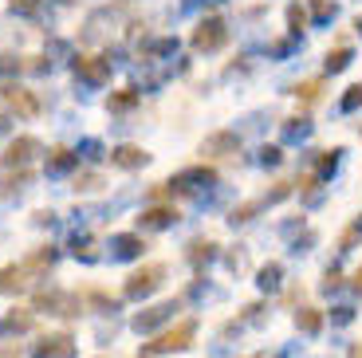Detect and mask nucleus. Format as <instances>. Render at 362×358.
Listing matches in <instances>:
<instances>
[{
    "label": "nucleus",
    "instance_id": "obj_1",
    "mask_svg": "<svg viewBox=\"0 0 362 358\" xmlns=\"http://www.w3.org/2000/svg\"><path fill=\"white\" fill-rule=\"evenodd\" d=\"M193 335H197V319H181L173 323L170 331H162L150 347H146V354H170V350H185L193 347Z\"/></svg>",
    "mask_w": 362,
    "mask_h": 358
},
{
    "label": "nucleus",
    "instance_id": "obj_2",
    "mask_svg": "<svg viewBox=\"0 0 362 358\" xmlns=\"http://www.w3.org/2000/svg\"><path fill=\"white\" fill-rule=\"evenodd\" d=\"M0 103H4L8 110H16V115H24V118L40 115V99L32 95V91L16 87V83H4V87H0Z\"/></svg>",
    "mask_w": 362,
    "mask_h": 358
},
{
    "label": "nucleus",
    "instance_id": "obj_3",
    "mask_svg": "<svg viewBox=\"0 0 362 358\" xmlns=\"http://www.w3.org/2000/svg\"><path fill=\"white\" fill-rule=\"evenodd\" d=\"M162 279H165V268H162V264H146V268H138L134 276L127 279V296H130V299L150 296L154 287H162Z\"/></svg>",
    "mask_w": 362,
    "mask_h": 358
},
{
    "label": "nucleus",
    "instance_id": "obj_4",
    "mask_svg": "<svg viewBox=\"0 0 362 358\" xmlns=\"http://www.w3.org/2000/svg\"><path fill=\"white\" fill-rule=\"evenodd\" d=\"M225 40H228V32H225V24H221L217 16L201 20V28L193 32V47H197V52H217Z\"/></svg>",
    "mask_w": 362,
    "mask_h": 358
},
{
    "label": "nucleus",
    "instance_id": "obj_5",
    "mask_svg": "<svg viewBox=\"0 0 362 358\" xmlns=\"http://www.w3.org/2000/svg\"><path fill=\"white\" fill-rule=\"evenodd\" d=\"M32 284V272L24 268V260L20 264H8V268H0V296H16L24 287Z\"/></svg>",
    "mask_w": 362,
    "mask_h": 358
},
{
    "label": "nucleus",
    "instance_id": "obj_6",
    "mask_svg": "<svg viewBox=\"0 0 362 358\" xmlns=\"http://www.w3.org/2000/svg\"><path fill=\"white\" fill-rule=\"evenodd\" d=\"M32 358H75V339L71 335H47Z\"/></svg>",
    "mask_w": 362,
    "mask_h": 358
},
{
    "label": "nucleus",
    "instance_id": "obj_7",
    "mask_svg": "<svg viewBox=\"0 0 362 358\" xmlns=\"http://www.w3.org/2000/svg\"><path fill=\"white\" fill-rule=\"evenodd\" d=\"M75 71L90 83H103V79H110V63L99 59V55H79V59H75Z\"/></svg>",
    "mask_w": 362,
    "mask_h": 358
},
{
    "label": "nucleus",
    "instance_id": "obj_8",
    "mask_svg": "<svg viewBox=\"0 0 362 358\" xmlns=\"http://www.w3.org/2000/svg\"><path fill=\"white\" fill-rule=\"evenodd\" d=\"M173 221H177V209H170V205H154L142 213V229H165Z\"/></svg>",
    "mask_w": 362,
    "mask_h": 358
},
{
    "label": "nucleus",
    "instance_id": "obj_9",
    "mask_svg": "<svg viewBox=\"0 0 362 358\" xmlns=\"http://www.w3.org/2000/svg\"><path fill=\"white\" fill-rule=\"evenodd\" d=\"M110 161L122 170H138V166H146V154L138 146H118V150H110Z\"/></svg>",
    "mask_w": 362,
    "mask_h": 358
},
{
    "label": "nucleus",
    "instance_id": "obj_10",
    "mask_svg": "<svg viewBox=\"0 0 362 358\" xmlns=\"http://www.w3.org/2000/svg\"><path fill=\"white\" fill-rule=\"evenodd\" d=\"M32 150H40V142H36V138H16V142L8 146V154H4V161H8V166H16V161L24 166V161L32 158Z\"/></svg>",
    "mask_w": 362,
    "mask_h": 358
},
{
    "label": "nucleus",
    "instance_id": "obj_11",
    "mask_svg": "<svg viewBox=\"0 0 362 358\" xmlns=\"http://www.w3.org/2000/svg\"><path fill=\"white\" fill-rule=\"evenodd\" d=\"M32 327V311H12L0 319V335H12V331H28Z\"/></svg>",
    "mask_w": 362,
    "mask_h": 358
},
{
    "label": "nucleus",
    "instance_id": "obj_12",
    "mask_svg": "<svg viewBox=\"0 0 362 358\" xmlns=\"http://www.w3.org/2000/svg\"><path fill=\"white\" fill-rule=\"evenodd\" d=\"M170 311H173V304H158V307H150L146 315H138L134 327H138V331H150V327H154V323H162Z\"/></svg>",
    "mask_w": 362,
    "mask_h": 358
},
{
    "label": "nucleus",
    "instance_id": "obj_13",
    "mask_svg": "<svg viewBox=\"0 0 362 358\" xmlns=\"http://www.w3.org/2000/svg\"><path fill=\"white\" fill-rule=\"evenodd\" d=\"M146 244H142V236H115V256H138V252H142Z\"/></svg>",
    "mask_w": 362,
    "mask_h": 358
},
{
    "label": "nucleus",
    "instance_id": "obj_14",
    "mask_svg": "<svg viewBox=\"0 0 362 358\" xmlns=\"http://www.w3.org/2000/svg\"><path fill=\"white\" fill-rule=\"evenodd\" d=\"M296 323H299V331H308V335H315L319 327H323V315H319L315 307H303V311L296 315Z\"/></svg>",
    "mask_w": 362,
    "mask_h": 358
},
{
    "label": "nucleus",
    "instance_id": "obj_15",
    "mask_svg": "<svg viewBox=\"0 0 362 358\" xmlns=\"http://www.w3.org/2000/svg\"><path fill=\"white\" fill-rule=\"evenodd\" d=\"M47 166H52V170H71V166H75V154L64 150V146H55L52 158H47Z\"/></svg>",
    "mask_w": 362,
    "mask_h": 358
},
{
    "label": "nucleus",
    "instance_id": "obj_16",
    "mask_svg": "<svg viewBox=\"0 0 362 358\" xmlns=\"http://www.w3.org/2000/svg\"><path fill=\"white\" fill-rule=\"evenodd\" d=\"M346 63H351V47H335V52L327 55V71H343Z\"/></svg>",
    "mask_w": 362,
    "mask_h": 358
},
{
    "label": "nucleus",
    "instance_id": "obj_17",
    "mask_svg": "<svg viewBox=\"0 0 362 358\" xmlns=\"http://www.w3.org/2000/svg\"><path fill=\"white\" fill-rule=\"evenodd\" d=\"M134 99H138V91H134V87H122L115 99H110V107H115V110H127V107H134Z\"/></svg>",
    "mask_w": 362,
    "mask_h": 358
},
{
    "label": "nucleus",
    "instance_id": "obj_18",
    "mask_svg": "<svg viewBox=\"0 0 362 358\" xmlns=\"http://www.w3.org/2000/svg\"><path fill=\"white\" fill-rule=\"evenodd\" d=\"M213 256V241H193L189 244V260L193 264H201V260H209Z\"/></svg>",
    "mask_w": 362,
    "mask_h": 358
},
{
    "label": "nucleus",
    "instance_id": "obj_19",
    "mask_svg": "<svg viewBox=\"0 0 362 358\" xmlns=\"http://www.w3.org/2000/svg\"><path fill=\"white\" fill-rule=\"evenodd\" d=\"M236 146H240V142H236L233 134H217V138H209V142H205V154L209 150H236Z\"/></svg>",
    "mask_w": 362,
    "mask_h": 358
},
{
    "label": "nucleus",
    "instance_id": "obj_20",
    "mask_svg": "<svg viewBox=\"0 0 362 358\" xmlns=\"http://www.w3.org/2000/svg\"><path fill=\"white\" fill-rule=\"evenodd\" d=\"M358 107H362V83H354V87L343 95V110H358Z\"/></svg>",
    "mask_w": 362,
    "mask_h": 358
},
{
    "label": "nucleus",
    "instance_id": "obj_21",
    "mask_svg": "<svg viewBox=\"0 0 362 358\" xmlns=\"http://www.w3.org/2000/svg\"><path fill=\"white\" fill-rule=\"evenodd\" d=\"M319 91H323V87H319V83L311 79V83H299V87H296V95H299L303 103H315V99H319Z\"/></svg>",
    "mask_w": 362,
    "mask_h": 358
},
{
    "label": "nucleus",
    "instance_id": "obj_22",
    "mask_svg": "<svg viewBox=\"0 0 362 358\" xmlns=\"http://www.w3.org/2000/svg\"><path fill=\"white\" fill-rule=\"evenodd\" d=\"M75 256H83V260H95V256H99V252H95V241H90V236H83V241L75 236Z\"/></svg>",
    "mask_w": 362,
    "mask_h": 358
},
{
    "label": "nucleus",
    "instance_id": "obj_23",
    "mask_svg": "<svg viewBox=\"0 0 362 358\" xmlns=\"http://www.w3.org/2000/svg\"><path fill=\"white\" fill-rule=\"evenodd\" d=\"M288 20H291V28H296V32L308 24V16H303V8H299V4H291V8H288Z\"/></svg>",
    "mask_w": 362,
    "mask_h": 358
},
{
    "label": "nucleus",
    "instance_id": "obj_24",
    "mask_svg": "<svg viewBox=\"0 0 362 358\" xmlns=\"http://www.w3.org/2000/svg\"><path fill=\"white\" fill-rule=\"evenodd\" d=\"M358 236H362V221H354L351 229H346V233H343V248H351V244L358 241Z\"/></svg>",
    "mask_w": 362,
    "mask_h": 358
},
{
    "label": "nucleus",
    "instance_id": "obj_25",
    "mask_svg": "<svg viewBox=\"0 0 362 358\" xmlns=\"http://www.w3.org/2000/svg\"><path fill=\"white\" fill-rule=\"evenodd\" d=\"M75 185H79V189H99V178H95V173H83Z\"/></svg>",
    "mask_w": 362,
    "mask_h": 358
},
{
    "label": "nucleus",
    "instance_id": "obj_26",
    "mask_svg": "<svg viewBox=\"0 0 362 358\" xmlns=\"http://www.w3.org/2000/svg\"><path fill=\"white\" fill-rule=\"evenodd\" d=\"M36 12V0H12V12Z\"/></svg>",
    "mask_w": 362,
    "mask_h": 358
},
{
    "label": "nucleus",
    "instance_id": "obj_27",
    "mask_svg": "<svg viewBox=\"0 0 362 358\" xmlns=\"http://www.w3.org/2000/svg\"><path fill=\"white\" fill-rule=\"evenodd\" d=\"M331 12H335V8H331L327 0H319V4H315V16H331Z\"/></svg>",
    "mask_w": 362,
    "mask_h": 358
},
{
    "label": "nucleus",
    "instance_id": "obj_28",
    "mask_svg": "<svg viewBox=\"0 0 362 358\" xmlns=\"http://www.w3.org/2000/svg\"><path fill=\"white\" fill-rule=\"evenodd\" d=\"M264 161H280V150L276 146H264Z\"/></svg>",
    "mask_w": 362,
    "mask_h": 358
},
{
    "label": "nucleus",
    "instance_id": "obj_29",
    "mask_svg": "<svg viewBox=\"0 0 362 358\" xmlns=\"http://www.w3.org/2000/svg\"><path fill=\"white\" fill-rule=\"evenodd\" d=\"M354 287H362V268H358V276H354Z\"/></svg>",
    "mask_w": 362,
    "mask_h": 358
}]
</instances>
